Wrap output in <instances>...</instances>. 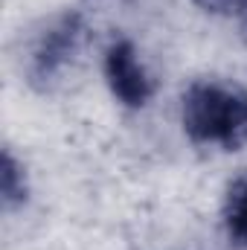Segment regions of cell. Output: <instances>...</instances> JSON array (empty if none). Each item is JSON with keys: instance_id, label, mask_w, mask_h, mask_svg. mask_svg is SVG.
Instances as JSON below:
<instances>
[{"instance_id": "obj_1", "label": "cell", "mask_w": 247, "mask_h": 250, "mask_svg": "<svg viewBox=\"0 0 247 250\" xmlns=\"http://www.w3.org/2000/svg\"><path fill=\"white\" fill-rule=\"evenodd\" d=\"M178 120L184 137L201 151L236 154L247 148V87L221 79H192L181 93Z\"/></svg>"}, {"instance_id": "obj_2", "label": "cell", "mask_w": 247, "mask_h": 250, "mask_svg": "<svg viewBox=\"0 0 247 250\" xmlns=\"http://www.w3.org/2000/svg\"><path fill=\"white\" fill-rule=\"evenodd\" d=\"M90 26L84 12L56 9L32 23L21 47V76L38 93H53L82 62Z\"/></svg>"}, {"instance_id": "obj_3", "label": "cell", "mask_w": 247, "mask_h": 250, "mask_svg": "<svg viewBox=\"0 0 247 250\" xmlns=\"http://www.w3.org/2000/svg\"><path fill=\"white\" fill-rule=\"evenodd\" d=\"M102 79L108 84V93L125 111H145L157 93V82L143 62L137 44L125 35L108 41L102 53Z\"/></svg>"}, {"instance_id": "obj_4", "label": "cell", "mask_w": 247, "mask_h": 250, "mask_svg": "<svg viewBox=\"0 0 247 250\" xmlns=\"http://www.w3.org/2000/svg\"><path fill=\"white\" fill-rule=\"evenodd\" d=\"M221 230L233 248L247 250V172L227 184L221 198Z\"/></svg>"}, {"instance_id": "obj_5", "label": "cell", "mask_w": 247, "mask_h": 250, "mask_svg": "<svg viewBox=\"0 0 247 250\" xmlns=\"http://www.w3.org/2000/svg\"><path fill=\"white\" fill-rule=\"evenodd\" d=\"M32 184H29V172L26 163L6 146L3 157H0V204L3 212H18L29 204Z\"/></svg>"}, {"instance_id": "obj_6", "label": "cell", "mask_w": 247, "mask_h": 250, "mask_svg": "<svg viewBox=\"0 0 247 250\" xmlns=\"http://www.w3.org/2000/svg\"><path fill=\"white\" fill-rule=\"evenodd\" d=\"M195 3L215 15H245L247 18V0H195Z\"/></svg>"}, {"instance_id": "obj_7", "label": "cell", "mask_w": 247, "mask_h": 250, "mask_svg": "<svg viewBox=\"0 0 247 250\" xmlns=\"http://www.w3.org/2000/svg\"><path fill=\"white\" fill-rule=\"evenodd\" d=\"M245 38H247V18H245Z\"/></svg>"}]
</instances>
